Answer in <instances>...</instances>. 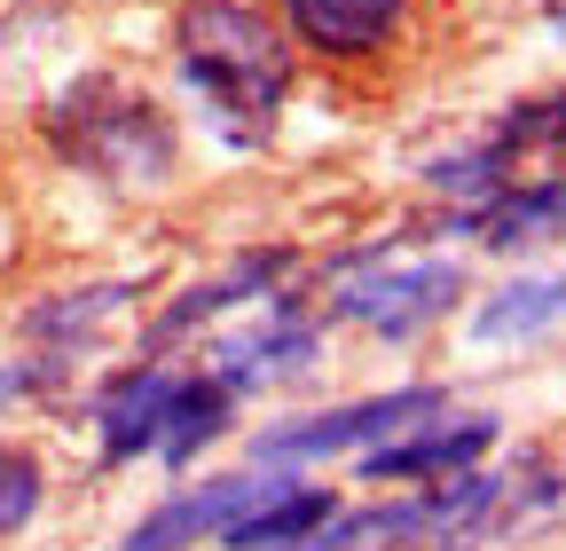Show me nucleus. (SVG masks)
<instances>
[{
  "mask_svg": "<svg viewBox=\"0 0 566 551\" xmlns=\"http://www.w3.org/2000/svg\"><path fill=\"white\" fill-rule=\"evenodd\" d=\"M174 63L229 150H260L292 103V40L252 0H181Z\"/></svg>",
  "mask_w": 566,
  "mask_h": 551,
  "instance_id": "1",
  "label": "nucleus"
},
{
  "mask_svg": "<svg viewBox=\"0 0 566 551\" xmlns=\"http://www.w3.org/2000/svg\"><path fill=\"white\" fill-rule=\"evenodd\" d=\"M40 143L63 174H87L103 189L150 197L181 174V134L158 95H142L118 72H80L48 111H40Z\"/></svg>",
  "mask_w": 566,
  "mask_h": 551,
  "instance_id": "2",
  "label": "nucleus"
},
{
  "mask_svg": "<svg viewBox=\"0 0 566 551\" xmlns=\"http://www.w3.org/2000/svg\"><path fill=\"white\" fill-rule=\"evenodd\" d=\"M449 409V386H386V394H363V402H338V409H315V418H283L268 434H252V465H323V457H363L424 418Z\"/></svg>",
  "mask_w": 566,
  "mask_h": 551,
  "instance_id": "3",
  "label": "nucleus"
},
{
  "mask_svg": "<svg viewBox=\"0 0 566 551\" xmlns=\"http://www.w3.org/2000/svg\"><path fill=\"white\" fill-rule=\"evenodd\" d=\"M457 300H464V260H370V268L338 276L331 323H354V331L386 339V347H409L433 323H449Z\"/></svg>",
  "mask_w": 566,
  "mask_h": 551,
  "instance_id": "4",
  "label": "nucleus"
},
{
  "mask_svg": "<svg viewBox=\"0 0 566 551\" xmlns=\"http://www.w3.org/2000/svg\"><path fill=\"white\" fill-rule=\"evenodd\" d=\"M323 363V323L292 300V292H268L252 323L205 339V378L229 386V394H260V386H300Z\"/></svg>",
  "mask_w": 566,
  "mask_h": 551,
  "instance_id": "5",
  "label": "nucleus"
},
{
  "mask_svg": "<svg viewBox=\"0 0 566 551\" xmlns=\"http://www.w3.org/2000/svg\"><path fill=\"white\" fill-rule=\"evenodd\" d=\"M283 480H292V472L252 465V472H221V480H197V489H174L166 505H150V512L126 528L118 551H197V543H212L221 528H237L252 505H268Z\"/></svg>",
  "mask_w": 566,
  "mask_h": 551,
  "instance_id": "6",
  "label": "nucleus"
},
{
  "mask_svg": "<svg viewBox=\"0 0 566 551\" xmlns=\"http://www.w3.org/2000/svg\"><path fill=\"white\" fill-rule=\"evenodd\" d=\"M495 426L488 409H464V418H424V426H409V434H394V441H378V449H363V480H449V472H464V465H480L488 449H495Z\"/></svg>",
  "mask_w": 566,
  "mask_h": 551,
  "instance_id": "7",
  "label": "nucleus"
},
{
  "mask_svg": "<svg viewBox=\"0 0 566 551\" xmlns=\"http://www.w3.org/2000/svg\"><path fill=\"white\" fill-rule=\"evenodd\" d=\"M300 268V252L292 245H260V252H237L221 276H205V284H189L158 323H150V339H142V347L150 355H166L174 339H189V331H205V323H221V315H237V308H252V300H268L283 276Z\"/></svg>",
  "mask_w": 566,
  "mask_h": 551,
  "instance_id": "8",
  "label": "nucleus"
},
{
  "mask_svg": "<svg viewBox=\"0 0 566 551\" xmlns=\"http://www.w3.org/2000/svg\"><path fill=\"white\" fill-rule=\"evenodd\" d=\"M409 0H283V40L323 63H370L394 48Z\"/></svg>",
  "mask_w": 566,
  "mask_h": 551,
  "instance_id": "9",
  "label": "nucleus"
},
{
  "mask_svg": "<svg viewBox=\"0 0 566 551\" xmlns=\"http://www.w3.org/2000/svg\"><path fill=\"white\" fill-rule=\"evenodd\" d=\"M166 394H174V371L150 355V363H126L95 386L87 418H95V441H103V465H134L158 449V418H166Z\"/></svg>",
  "mask_w": 566,
  "mask_h": 551,
  "instance_id": "10",
  "label": "nucleus"
},
{
  "mask_svg": "<svg viewBox=\"0 0 566 551\" xmlns=\"http://www.w3.org/2000/svg\"><path fill=\"white\" fill-rule=\"evenodd\" d=\"M134 284H71V292H40L24 315H17V339L32 355H55V363H80L95 339L126 315Z\"/></svg>",
  "mask_w": 566,
  "mask_h": 551,
  "instance_id": "11",
  "label": "nucleus"
},
{
  "mask_svg": "<svg viewBox=\"0 0 566 551\" xmlns=\"http://www.w3.org/2000/svg\"><path fill=\"white\" fill-rule=\"evenodd\" d=\"M457 229H472L488 252H535L566 237V166L558 174H527L512 189H495L480 214H457Z\"/></svg>",
  "mask_w": 566,
  "mask_h": 551,
  "instance_id": "12",
  "label": "nucleus"
},
{
  "mask_svg": "<svg viewBox=\"0 0 566 551\" xmlns=\"http://www.w3.org/2000/svg\"><path fill=\"white\" fill-rule=\"evenodd\" d=\"M229 418H237V394L229 386H212L205 371H174V394H166V418H158V449L150 457L197 465L212 441L229 434Z\"/></svg>",
  "mask_w": 566,
  "mask_h": 551,
  "instance_id": "13",
  "label": "nucleus"
},
{
  "mask_svg": "<svg viewBox=\"0 0 566 551\" xmlns=\"http://www.w3.org/2000/svg\"><path fill=\"white\" fill-rule=\"evenodd\" d=\"M338 512V489H307V480H283L268 505H252L237 528H221V551H300L323 520Z\"/></svg>",
  "mask_w": 566,
  "mask_h": 551,
  "instance_id": "14",
  "label": "nucleus"
},
{
  "mask_svg": "<svg viewBox=\"0 0 566 551\" xmlns=\"http://www.w3.org/2000/svg\"><path fill=\"white\" fill-rule=\"evenodd\" d=\"M566 315V276H512L472 308V347H527Z\"/></svg>",
  "mask_w": 566,
  "mask_h": 551,
  "instance_id": "15",
  "label": "nucleus"
},
{
  "mask_svg": "<svg viewBox=\"0 0 566 551\" xmlns=\"http://www.w3.org/2000/svg\"><path fill=\"white\" fill-rule=\"evenodd\" d=\"M512 181H520V166H512L504 150H495L488 134H480V143L441 150V158H424V189H433V197H449L457 214H480V205H488L495 189H512Z\"/></svg>",
  "mask_w": 566,
  "mask_h": 551,
  "instance_id": "16",
  "label": "nucleus"
},
{
  "mask_svg": "<svg viewBox=\"0 0 566 551\" xmlns=\"http://www.w3.org/2000/svg\"><path fill=\"white\" fill-rule=\"evenodd\" d=\"M488 143L504 150L512 166H520V158H566V87H558V95H527V103H512L504 118L488 126Z\"/></svg>",
  "mask_w": 566,
  "mask_h": 551,
  "instance_id": "17",
  "label": "nucleus"
},
{
  "mask_svg": "<svg viewBox=\"0 0 566 551\" xmlns=\"http://www.w3.org/2000/svg\"><path fill=\"white\" fill-rule=\"evenodd\" d=\"M48 505V465L24 441H0V536H24Z\"/></svg>",
  "mask_w": 566,
  "mask_h": 551,
  "instance_id": "18",
  "label": "nucleus"
},
{
  "mask_svg": "<svg viewBox=\"0 0 566 551\" xmlns=\"http://www.w3.org/2000/svg\"><path fill=\"white\" fill-rule=\"evenodd\" d=\"M543 9H551V32L566 40V0H543Z\"/></svg>",
  "mask_w": 566,
  "mask_h": 551,
  "instance_id": "19",
  "label": "nucleus"
}]
</instances>
